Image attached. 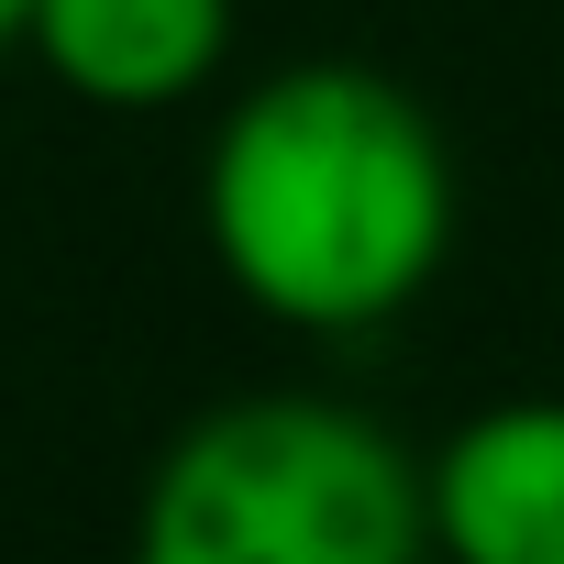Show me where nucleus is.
Here are the masks:
<instances>
[{"label": "nucleus", "instance_id": "nucleus-1", "mask_svg": "<svg viewBox=\"0 0 564 564\" xmlns=\"http://www.w3.org/2000/svg\"><path fill=\"white\" fill-rule=\"evenodd\" d=\"M199 232L254 322L311 344L388 333L454 254L443 122L355 56L276 67L210 122Z\"/></svg>", "mask_w": 564, "mask_h": 564}, {"label": "nucleus", "instance_id": "nucleus-2", "mask_svg": "<svg viewBox=\"0 0 564 564\" xmlns=\"http://www.w3.org/2000/svg\"><path fill=\"white\" fill-rule=\"evenodd\" d=\"M144 564H410L432 553L421 454L344 399H221L199 410L133 509Z\"/></svg>", "mask_w": 564, "mask_h": 564}, {"label": "nucleus", "instance_id": "nucleus-3", "mask_svg": "<svg viewBox=\"0 0 564 564\" xmlns=\"http://www.w3.org/2000/svg\"><path fill=\"white\" fill-rule=\"evenodd\" d=\"M432 553L454 564H564V399H498L421 454Z\"/></svg>", "mask_w": 564, "mask_h": 564}, {"label": "nucleus", "instance_id": "nucleus-4", "mask_svg": "<svg viewBox=\"0 0 564 564\" xmlns=\"http://www.w3.org/2000/svg\"><path fill=\"white\" fill-rule=\"evenodd\" d=\"M23 45L89 111H177L232 56V0H34Z\"/></svg>", "mask_w": 564, "mask_h": 564}, {"label": "nucleus", "instance_id": "nucleus-5", "mask_svg": "<svg viewBox=\"0 0 564 564\" xmlns=\"http://www.w3.org/2000/svg\"><path fill=\"white\" fill-rule=\"evenodd\" d=\"M23 23H34V0H0V56L23 45Z\"/></svg>", "mask_w": 564, "mask_h": 564}]
</instances>
